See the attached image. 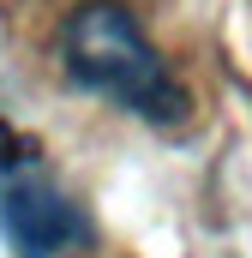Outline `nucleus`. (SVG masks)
Here are the masks:
<instances>
[{"instance_id":"obj_1","label":"nucleus","mask_w":252,"mask_h":258,"mask_svg":"<svg viewBox=\"0 0 252 258\" xmlns=\"http://www.w3.org/2000/svg\"><path fill=\"white\" fill-rule=\"evenodd\" d=\"M60 60H66V72H72L84 90L120 102L126 114H144V120H156V126L186 120V108H192L186 90H180V78H174L168 60L156 54V42L132 24V12L114 6V0H90V6H78V12L66 18Z\"/></svg>"},{"instance_id":"obj_2","label":"nucleus","mask_w":252,"mask_h":258,"mask_svg":"<svg viewBox=\"0 0 252 258\" xmlns=\"http://www.w3.org/2000/svg\"><path fill=\"white\" fill-rule=\"evenodd\" d=\"M0 228L18 246V258H54L90 234L84 210L48 174V162L36 150L12 144L6 132H0Z\"/></svg>"}]
</instances>
